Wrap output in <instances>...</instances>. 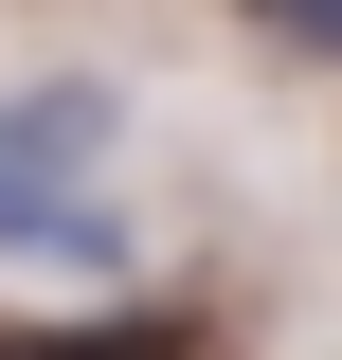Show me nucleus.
Instances as JSON below:
<instances>
[{"instance_id":"1","label":"nucleus","mask_w":342,"mask_h":360,"mask_svg":"<svg viewBox=\"0 0 342 360\" xmlns=\"http://www.w3.org/2000/svg\"><path fill=\"white\" fill-rule=\"evenodd\" d=\"M127 90L108 72H18L0 90V252L18 270H127Z\"/></svg>"},{"instance_id":"2","label":"nucleus","mask_w":342,"mask_h":360,"mask_svg":"<svg viewBox=\"0 0 342 360\" xmlns=\"http://www.w3.org/2000/svg\"><path fill=\"white\" fill-rule=\"evenodd\" d=\"M54 360H198V307H108V324H72Z\"/></svg>"},{"instance_id":"3","label":"nucleus","mask_w":342,"mask_h":360,"mask_svg":"<svg viewBox=\"0 0 342 360\" xmlns=\"http://www.w3.org/2000/svg\"><path fill=\"white\" fill-rule=\"evenodd\" d=\"M234 18H253V37H289V54H324V72H342V0H234Z\"/></svg>"},{"instance_id":"4","label":"nucleus","mask_w":342,"mask_h":360,"mask_svg":"<svg viewBox=\"0 0 342 360\" xmlns=\"http://www.w3.org/2000/svg\"><path fill=\"white\" fill-rule=\"evenodd\" d=\"M0 360H54V342H37V324H0Z\"/></svg>"}]
</instances>
